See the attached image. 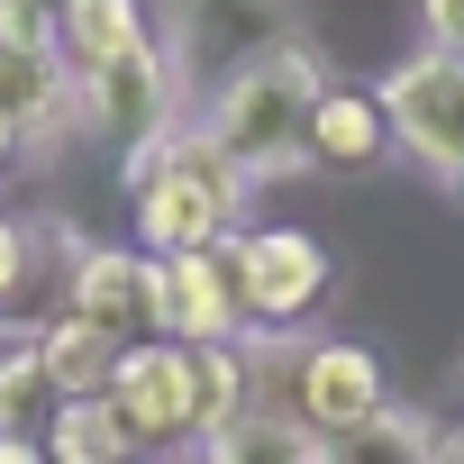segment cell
I'll return each mask as SVG.
<instances>
[{
    "mask_svg": "<svg viewBox=\"0 0 464 464\" xmlns=\"http://www.w3.org/2000/svg\"><path fill=\"white\" fill-rule=\"evenodd\" d=\"M200 464H319V437H310L292 410L246 401L227 428H209V437H200Z\"/></svg>",
    "mask_w": 464,
    "mask_h": 464,
    "instance_id": "2e32d148",
    "label": "cell"
},
{
    "mask_svg": "<svg viewBox=\"0 0 464 464\" xmlns=\"http://www.w3.org/2000/svg\"><path fill=\"white\" fill-rule=\"evenodd\" d=\"M392 146L401 137H392L382 82H337L328 73V92L310 101V128H301V173H373Z\"/></svg>",
    "mask_w": 464,
    "mask_h": 464,
    "instance_id": "30bf717a",
    "label": "cell"
},
{
    "mask_svg": "<svg viewBox=\"0 0 464 464\" xmlns=\"http://www.w3.org/2000/svg\"><path fill=\"white\" fill-rule=\"evenodd\" d=\"M0 46H55V19L37 0H0Z\"/></svg>",
    "mask_w": 464,
    "mask_h": 464,
    "instance_id": "44dd1931",
    "label": "cell"
},
{
    "mask_svg": "<svg viewBox=\"0 0 464 464\" xmlns=\"http://www.w3.org/2000/svg\"><path fill=\"white\" fill-rule=\"evenodd\" d=\"M164 337H182V346L246 337V301H237V265H227V246L164 256Z\"/></svg>",
    "mask_w": 464,
    "mask_h": 464,
    "instance_id": "8fae6325",
    "label": "cell"
},
{
    "mask_svg": "<svg viewBox=\"0 0 464 464\" xmlns=\"http://www.w3.org/2000/svg\"><path fill=\"white\" fill-rule=\"evenodd\" d=\"M437 464H464V428H446V437H437Z\"/></svg>",
    "mask_w": 464,
    "mask_h": 464,
    "instance_id": "cb8c5ba5",
    "label": "cell"
},
{
    "mask_svg": "<svg viewBox=\"0 0 464 464\" xmlns=\"http://www.w3.org/2000/svg\"><path fill=\"white\" fill-rule=\"evenodd\" d=\"M419 28L437 55H464V0H419Z\"/></svg>",
    "mask_w": 464,
    "mask_h": 464,
    "instance_id": "7402d4cb",
    "label": "cell"
},
{
    "mask_svg": "<svg viewBox=\"0 0 464 464\" xmlns=\"http://www.w3.org/2000/svg\"><path fill=\"white\" fill-rule=\"evenodd\" d=\"M283 410H292L310 437H346V428H364L373 410H392L382 355H373V346H355V337L301 346V355L283 364Z\"/></svg>",
    "mask_w": 464,
    "mask_h": 464,
    "instance_id": "9c48e42d",
    "label": "cell"
},
{
    "mask_svg": "<svg viewBox=\"0 0 464 464\" xmlns=\"http://www.w3.org/2000/svg\"><path fill=\"white\" fill-rule=\"evenodd\" d=\"M73 110H82V128L119 155V173H137V164L182 128V92H173L164 46H137V55H119V64L73 73Z\"/></svg>",
    "mask_w": 464,
    "mask_h": 464,
    "instance_id": "277c9868",
    "label": "cell"
},
{
    "mask_svg": "<svg viewBox=\"0 0 464 464\" xmlns=\"http://www.w3.org/2000/svg\"><path fill=\"white\" fill-rule=\"evenodd\" d=\"M28 355L46 364V382H55L64 401H82V392H101V382H110L119 337H110V328H92V319H73V310H46V319H37V337H28Z\"/></svg>",
    "mask_w": 464,
    "mask_h": 464,
    "instance_id": "5bb4252c",
    "label": "cell"
},
{
    "mask_svg": "<svg viewBox=\"0 0 464 464\" xmlns=\"http://www.w3.org/2000/svg\"><path fill=\"white\" fill-rule=\"evenodd\" d=\"M137 46H155V10H146V0H73V10L55 19V55H64V73L119 64V55H137Z\"/></svg>",
    "mask_w": 464,
    "mask_h": 464,
    "instance_id": "7c38bea8",
    "label": "cell"
},
{
    "mask_svg": "<svg viewBox=\"0 0 464 464\" xmlns=\"http://www.w3.org/2000/svg\"><path fill=\"white\" fill-rule=\"evenodd\" d=\"M37 274H46V237L0 209V328H19V346L37 337V310H19V301H37Z\"/></svg>",
    "mask_w": 464,
    "mask_h": 464,
    "instance_id": "ac0fdd59",
    "label": "cell"
},
{
    "mask_svg": "<svg viewBox=\"0 0 464 464\" xmlns=\"http://www.w3.org/2000/svg\"><path fill=\"white\" fill-rule=\"evenodd\" d=\"M64 110H73V73L55 46H0V119L19 137H46Z\"/></svg>",
    "mask_w": 464,
    "mask_h": 464,
    "instance_id": "4fadbf2b",
    "label": "cell"
},
{
    "mask_svg": "<svg viewBox=\"0 0 464 464\" xmlns=\"http://www.w3.org/2000/svg\"><path fill=\"white\" fill-rule=\"evenodd\" d=\"M382 101H392V137H401V155H410L437 191L464 200V55L419 46L410 64H392Z\"/></svg>",
    "mask_w": 464,
    "mask_h": 464,
    "instance_id": "5b68a950",
    "label": "cell"
},
{
    "mask_svg": "<svg viewBox=\"0 0 464 464\" xmlns=\"http://www.w3.org/2000/svg\"><path fill=\"white\" fill-rule=\"evenodd\" d=\"M55 382H46V364L28 355V346H10L0 355V437H46V419H55Z\"/></svg>",
    "mask_w": 464,
    "mask_h": 464,
    "instance_id": "d6986e66",
    "label": "cell"
},
{
    "mask_svg": "<svg viewBox=\"0 0 464 464\" xmlns=\"http://www.w3.org/2000/svg\"><path fill=\"white\" fill-rule=\"evenodd\" d=\"M37 10H46V19H64V10H73V0H37Z\"/></svg>",
    "mask_w": 464,
    "mask_h": 464,
    "instance_id": "484cf974",
    "label": "cell"
},
{
    "mask_svg": "<svg viewBox=\"0 0 464 464\" xmlns=\"http://www.w3.org/2000/svg\"><path fill=\"white\" fill-rule=\"evenodd\" d=\"M64 310L110 328L119 346L164 337V256H146V246H73L64 256Z\"/></svg>",
    "mask_w": 464,
    "mask_h": 464,
    "instance_id": "ba28073f",
    "label": "cell"
},
{
    "mask_svg": "<svg viewBox=\"0 0 464 464\" xmlns=\"http://www.w3.org/2000/svg\"><path fill=\"white\" fill-rule=\"evenodd\" d=\"M101 392L119 401V419L137 428V446H182V437H200V346H182V337H137V346H119V364H110Z\"/></svg>",
    "mask_w": 464,
    "mask_h": 464,
    "instance_id": "52a82bcc",
    "label": "cell"
},
{
    "mask_svg": "<svg viewBox=\"0 0 464 464\" xmlns=\"http://www.w3.org/2000/svg\"><path fill=\"white\" fill-rule=\"evenodd\" d=\"M0 464H46V437H0Z\"/></svg>",
    "mask_w": 464,
    "mask_h": 464,
    "instance_id": "603a6c76",
    "label": "cell"
},
{
    "mask_svg": "<svg viewBox=\"0 0 464 464\" xmlns=\"http://www.w3.org/2000/svg\"><path fill=\"white\" fill-rule=\"evenodd\" d=\"M227 265H237L246 328H265V337L301 328L328 301V283H337V265H328V246L310 227H237V237H227Z\"/></svg>",
    "mask_w": 464,
    "mask_h": 464,
    "instance_id": "8992f818",
    "label": "cell"
},
{
    "mask_svg": "<svg viewBox=\"0 0 464 464\" xmlns=\"http://www.w3.org/2000/svg\"><path fill=\"white\" fill-rule=\"evenodd\" d=\"M319 464H437V428L410 410H373L346 437H319Z\"/></svg>",
    "mask_w": 464,
    "mask_h": 464,
    "instance_id": "e0dca14e",
    "label": "cell"
},
{
    "mask_svg": "<svg viewBox=\"0 0 464 464\" xmlns=\"http://www.w3.org/2000/svg\"><path fill=\"white\" fill-rule=\"evenodd\" d=\"M137 428L119 419L110 392H82V401H55L46 419V464H137Z\"/></svg>",
    "mask_w": 464,
    "mask_h": 464,
    "instance_id": "9a60e30c",
    "label": "cell"
},
{
    "mask_svg": "<svg viewBox=\"0 0 464 464\" xmlns=\"http://www.w3.org/2000/svg\"><path fill=\"white\" fill-rule=\"evenodd\" d=\"M155 46L173 64V92H182V119H200L227 82H246L256 64L310 46L292 0H155Z\"/></svg>",
    "mask_w": 464,
    "mask_h": 464,
    "instance_id": "6da1fadb",
    "label": "cell"
},
{
    "mask_svg": "<svg viewBox=\"0 0 464 464\" xmlns=\"http://www.w3.org/2000/svg\"><path fill=\"white\" fill-rule=\"evenodd\" d=\"M246 401H256V382H246L237 337H227V346H200V437H209V428H227Z\"/></svg>",
    "mask_w": 464,
    "mask_h": 464,
    "instance_id": "ffe728a7",
    "label": "cell"
},
{
    "mask_svg": "<svg viewBox=\"0 0 464 464\" xmlns=\"http://www.w3.org/2000/svg\"><path fill=\"white\" fill-rule=\"evenodd\" d=\"M137 464H146V455H137Z\"/></svg>",
    "mask_w": 464,
    "mask_h": 464,
    "instance_id": "4316f807",
    "label": "cell"
},
{
    "mask_svg": "<svg viewBox=\"0 0 464 464\" xmlns=\"http://www.w3.org/2000/svg\"><path fill=\"white\" fill-rule=\"evenodd\" d=\"M246 173L227 164L191 119L128 173V209H137V237L146 256H200V246H227L246 227Z\"/></svg>",
    "mask_w": 464,
    "mask_h": 464,
    "instance_id": "7a4b0ae2",
    "label": "cell"
},
{
    "mask_svg": "<svg viewBox=\"0 0 464 464\" xmlns=\"http://www.w3.org/2000/svg\"><path fill=\"white\" fill-rule=\"evenodd\" d=\"M328 92V64L319 46H292L274 64H256L246 82H227L191 128L237 164L246 182H274V173H301V128H310V101Z\"/></svg>",
    "mask_w": 464,
    "mask_h": 464,
    "instance_id": "3957f363",
    "label": "cell"
},
{
    "mask_svg": "<svg viewBox=\"0 0 464 464\" xmlns=\"http://www.w3.org/2000/svg\"><path fill=\"white\" fill-rule=\"evenodd\" d=\"M10 155H19V128H10V119H0V173H10Z\"/></svg>",
    "mask_w": 464,
    "mask_h": 464,
    "instance_id": "d4e9b609",
    "label": "cell"
}]
</instances>
